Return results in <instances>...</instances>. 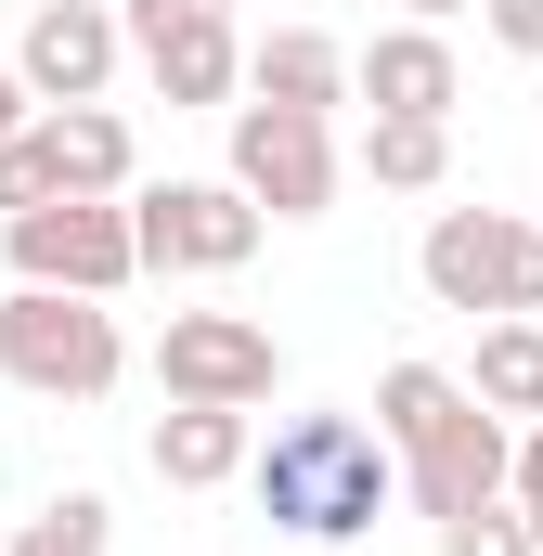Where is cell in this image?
Returning <instances> with one entry per match:
<instances>
[{"label":"cell","instance_id":"7402d4cb","mask_svg":"<svg viewBox=\"0 0 543 556\" xmlns=\"http://www.w3.org/2000/svg\"><path fill=\"white\" fill-rule=\"evenodd\" d=\"M26 130V78H13V65H0V142Z\"/></svg>","mask_w":543,"mask_h":556},{"label":"cell","instance_id":"8fae6325","mask_svg":"<svg viewBox=\"0 0 543 556\" xmlns=\"http://www.w3.org/2000/svg\"><path fill=\"white\" fill-rule=\"evenodd\" d=\"M350 104H376V117H453L466 104V65H453L440 26H389V39L350 52Z\"/></svg>","mask_w":543,"mask_h":556},{"label":"cell","instance_id":"6da1fadb","mask_svg":"<svg viewBox=\"0 0 543 556\" xmlns=\"http://www.w3.org/2000/svg\"><path fill=\"white\" fill-rule=\"evenodd\" d=\"M247 492H260L272 531H298L311 556H350L389 505H402V466L363 415H285L272 440H247Z\"/></svg>","mask_w":543,"mask_h":556},{"label":"cell","instance_id":"e0dca14e","mask_svg":"<svg viewBox=\"0 0 543 556\" xmlns=\"http://www.w3.org/2000/svg\"><path fill=\"white\" fill-rule=\"evenodd\" d=\"M104 544H117V505H104V492H52V505L13 531V556H104Z\"/></svg>","mask_w":543,"mask_h":556},{"label":"cell","instance_id":"d6986e66","mask_svg":"<svg viewBox=\"0 0 543 556\" xmlns=\"http://www.w3.org/2000/svg\"><path fill=\"white\" fill-rule=\"evenodd\" d=\"M505 505H518V531H531V556H543V415L505 440Z\"/></svg>","mask_w":543,"mask_h":556},{"label":"cell","instance_id":"603a6c76","mask_svg":"<svg viewBox=\"0 0 543 556\" xmlns=\"http://www.w3.org/2000/svg\"><path fill=\"white\" fill-rule=\"evenodd\" d=\"M453 13H466V0H402V26H453Z\"/></svg>","mask_w":543,"mask_h":556},{"label":"cell","instance_id":"3957f363","mask_svg":"<svg viewBox=\"0 0 543 556\" xmlns=\"http://www.w3.org/2000/svg\"><path fill=\"white\" fill-rule=\"evenodd\" d=\"M117 363H130V337H117L104 298H65V285H13L0 298V376L26 402H104Z\"/></svg>","mask_w":543,"mask_h":556},{"label":"cell","instance_id":"52a82bcc","mask_svg":"<svg viewBox=\"0 0 543 556\" xmlns=\"http://www.w3.org/2000/svg\"><path fill=\"white\" fill-rule=\"evenodd\" d=\"M220 117H233V194L260 220L337 207V117H298V104H220Z\"/></svg>","mask_w":543,"mask_h":556},{"label":"cell","instance_id":"ba28073f","mask_svg":"<svg viewBox=\"0 0 543 556\" xmlns=\"http://www.w3.org/2000/svg\"><path fill=\"white\" fill-rule=\"evenodd\" d=\"M155 389H168V402H233V415H260L272 389H285V350H272V324H247V311H168Z\"/></svg>","mask_w":543,"mask_h":556},{"label":"cell","instance_id":"9a60e30c","mask_svg":"<svg viewBox=\"0 0 543 556\" xmlns=\"http://www.w3.org/2000/svg\"><path fill=\"white\" fill-rule=\"evenodd\" d=\"M466 402H492L505 427L543 415V311H492V337H479V363H466Z\"/></svg>","mask_w":543,"mask_h":556},{"label":"cell","instance_id":"9c48e42d","mask_svg":"<svg viewBox=\"0 0 543 556\" xmlns=\"http://www.w3.org/2000/svg\"><path fill=\"white\" fill-rule=\"evenodd\" d=\"M117 52H130V26L104 0H39L26 39H13V78H26V104H104Z\"/></svg>","mask_w":543,"mask_h":556},{"label":"cell","instance_id":"7c38bea8","mask_svg":"<svg viewBox=\"0 0 543 556\" xmlns=\"http://www.w3.org/2000/svg\"><path fill=\"white\" fill-rule=\"evenodd\" d=\"M247 440H260V415H233V402H168L142 453L168 492H220V479H247Z\"/></svg>","mask_w":543,"mask_h":556},{"label":"cell","instance_id":"277c9868","mask_svg":"<svg viewBox=\"0 0 543 556\" xmlns=\"http://www.w3.org/2000/svg\"><path fill=\"white\" fill-rule=\"evenodd\" d=\"M414 285L440 311H543V220H505V207H440L427 247H414Z\"/></svg>","mask_w":543,"mask_h":556},{"label":"cell","instance_id":"cb8c5ba5","mask_svg":"<svg viewBox=\"0 0 543 556\" xmlns=\"http://www.w3.org/2000/svg\"><path fill=\"white\" fill-rule=\"evenodd\" d=\"M130 13H233V0H130Z\"/></svg>","mask_w":543,"mask_h":556},{"label":"cell","instance_id":"30bf717a","mask_svg":"<svg viewBox=\"0 0 543 556\" xmlns=\"http://www.w3.org/2000/svg\"><path fill=\"white\" fill-rule=\"evenodd\" d=\"M117 26H130L155 104H233V91H247V39H233V13H117Z\"/></svg>","mask_w":543,"mask_h":556},{"label":"cell","instance_id":"8992f818","mask_svg":"<svg viewBox=\"0 0 543 556\" xmlns=\"http://www.w3.org/2000/svg\"><path fill=\"white\" fill-rule=\"evenodd\" d=\"M117 207H130V260L142 273H247L260 233H272L233 181H130Z\"/></svg>","mask_w":543,"mask_h":556},{"label":"cell","instance_id":"4fadbf2b","mask_svg":"<svg viewBox=\"0 0 543 556\" xmlns=\"http://www.w3.org/2000/svg\"><path fill=\"white\" fill-rule=\"evenodd\" d=\"M39 155H52V194H130L142 181L117 104H39Z\"/></svg>","mask_w":543,"mask_h":556},{"label":"cell","instance_id":"2e32d148","mask_svg":"<svg viewBox=\"0 0 543 556\" xmlns=\"http://www.w3.org/2000/svg\"><path fill=\"white\" fill-rule=\"evenodd\" d=\"M363 181L376 194H440L453 181V117H376L363 130Z\"/></svg>","mask_w":543,"mask_h":556},{"label":"cell","instance_id":"44dd1931","mask_svg":"<svg viewBox=\"0 0 543 556\" xmlns=\"http://www.w3.org/2000/svg\"><path fill=\"white\" fill-rule=\"evenodd\" d=\"M479 13H492V39H505L518 65H543V0H479Z\"/></svg>","mask_w":543,"mask_h":556},{"label":"cell","instance_id":"5b68a950","mask_svg":"<svg viewBox=\"0 0 543 556\" xmlns=\"http://www.w3.org/2000/svg\"><path fill=\"white\" fill-rule=\"evenodd\" d=\"M0 260H13V285H65V298H117L142 273L117 194H39V207H13L0 220Z\"/></svg>","mask_w":543,"mask_h":556},{"label":"cell","instance_id":"ac0fdd59","mask_svg":"<svg viewBox=\"0 0 543 556\" xmlns=\"http://www.w3.org/2000/svg\"><path fill=\"white\" fill-rule=\"evenodd\" d=\"M440 556H531V531H518V505L492 492V505H466V518H440Z\"/></svg>","mask_w":543,"mask_h":556},{"label":"cell","instance_id":"7a4b0ae2","mask_svg":"<svg viewBox=\"0 0 543 556\" xmlns=\"http://www.w3.org/2000/svg\"><path fill=\"white\" fill-rule=\"evenodd\" d=\"M376 440H389L402 492L427 505V531H440V518H466V505L505 492V440L518 427L492 415V402H466V376H440V363H389L376 376Z\"/></svg>","mask_w":543,"mask_h":556},{"label":"cell","instance_id":"5bb4252c","mask_svg":"<svg viewBox=\"0 0 543 556\" xmlns=\"http://www.w3.org/2000/svg\"><path fill=\"white\" fill-rule=\"evenodd\" d=\"M247 91H260V104H298V117H337V104H350V52H337L324 26H272L260 52H247Z\"/></svg>","mask_w":543,"mask_h":556},{"label":"cell","instance_id":"ffe728a7","mask_svg":"<svg viewBox=\"0 0 543 556\" xmlns=\"http://www.w3.org/2000/svg\"><path fill=\"white\" fill-rule=\"evenodd\" d=\"M39 194H52V155H39V117H26V130L0 142V220H13V207H39Z\"/></svg>","mask_w":543,"mask_h":556}]
</instances>
